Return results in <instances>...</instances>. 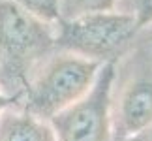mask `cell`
Instances as JSON below:
<instances>
[{
    "label": "cell",
    "mask_w": 152,
    "mask_h": 141,
    "mask_svg": "<svg viewBox=\"0 0 152 141\" xmlns=\"http://www.w3.org/2000/svg\"><path fill=\"white\" fill-rule=\"evenodd\" d=\"M60 2V21L92 13V11L118 10L122 0H58Z\"/></svg>",
    "instance_id": "obj_7"
},
{
    "label": "cell",
    "mask_w": 152,
    "mask_h": 141,
    "mask_svg": "<svg viewBox=\"0 0 152 141\" xmlns=\"http://www.w3.org/2000/svg\"><path fill=\"white\" fill-rule=\"evenodd\" d=\"M0 141H56V137L49 120L15 102L0 113Z\"/></svg>",
    "instance_id": "obj_6"
},
{
    "label": "cell",
    "mask_w": 152,
    "mask_h": 141,
    "mask_svg": "<svg viewBox=\"0 0 152 141\" xmlns=\"http://www.w3.org/2000/svg\"><path fill=\"white\" fill-rule=\"evenodd\" d=\"M55 51V25L25 11L11 0H0V66L28 75Z\"/></svg>",
    "instance_id": "obj_4"
},
{
    "label": "cell",
    "mask_w": 152,
    "mask_h": 141,
    "mask_svg": "<svg viewBox=\"0 0 152 141\" xmlns=\"http://www.w3.org/2000/svg\"><path fill=\"white\" fill-rule=\"evenodd\" d=\"M103 64L55 49L26 75L25 109L43 120L53 119L92 89Z\"/></svg>",
    "instance_id": "obj_1"
},
{
    "label": "cell",
    "mask_w": 152,
    "mask_h": 141,
    "mask_svg": "<svg viewBox=\"0 0 152 141\" xmlns=\"http://www.w3.org/2000/svg\"><path fill=\"white\" fill-rule=\"evenodd\" d=\"M115 62L103 64L92 89L49 119L56 141H113L111 87Z\"/></svg>",
    "instance_id": "obj_5"
},
{
    "label": "cell",
    "mask_w": 152,
    "mask_h": 141,
    "mask_svg": "<svg viewBox=\"0 0 152 141\" xmlns=\"http://www.w3.org/2000/svg\"><path fill=\"white\" fill-rule=\"evenodd\" d=\"M111 122L113 141L128 139L152 124V49L137 47L115 64Z\"/></svg>",
    "instance_id": "obj_3"
},
{
    "label": "cell",
    "mask_w": 152,
    "mask_h": 141,
    "mask_svg": "<svg viewBox=\"0 0 152 141\" xmlns=\"http://www.w3.org/2000/svg\"><path fill=\"white\" fill-rule=\"evenodd\" d=\"M118 10L128 11L135 17L139 30L152 25V0H122Z\"/></svg>",
    "instance_id": "obj_9"
},
{
    "label": "cell",
    "mask_w": 152,
    "mask_h": 141,
    "mask_svg": "<svg viewBox=\"0 0 152 141\" xmlns=\"http://www.w3.org/2000/svg\"><path fill=\"white\" fill-rule=\"evenodd\" d=\"M139 32L135 17L122 10L92 11L55 25V49L100 64L115 62Z\"/></svg>",
    "instance_id": "obj_2"
},
{
    "label": "cell",
    "mask_w": 152,
    "mask_h": 141,
    "mask_svg": "<svg viewBox=\"0 0 152 141\" xmlns=\"http://www.w3.org/2000/svg\"><path fill=\"white\" fill-rule=\"evenodd\" d=\"M11 2L49 25H56L60 21V2L58 0H11Z\"/></svg>",
    "instance_id": "obj_8"
},
{
    "label": "cell",
    "mask_w": 152,
    "mask_h": 141,
    "mask_svg": "<svg viewBox=\"0 0 152 141\" xmlns=\"http://www.w3.org/2000/svg\"><path fill=\"white\" fill-rule=\"evenodd\" d=\"M15 104V96H11V94L8 92H4L2 89H0V113L6 109V107H10V105H13Z\"/></svg>",
    "instance_id": "obj_11"
},
{
    "label": "cell",
    "mask_w": 152,
    "mask_h": 141,
    "mask_svg": "<svg viewBox=\"0 0 152 141\" xmlns=\"http://www.w3.org/2000/svg\"><path fill=\"white\" fill-rule=\"evenodd\" d=\"M122 141H152V124L148 128H145L143 132L135 134V136L128 137V139H122Z\"/></svg>",
    "instance_id": "obj_10"
}]
</instances>
